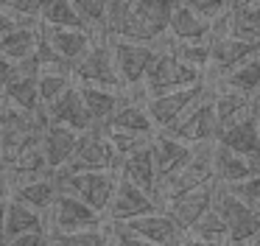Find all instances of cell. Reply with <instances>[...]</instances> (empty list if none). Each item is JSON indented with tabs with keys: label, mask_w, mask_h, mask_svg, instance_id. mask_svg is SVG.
Masks as SVG:
<instances>
[{
	"label": "cell",
	"mask_w": 260,
	"mask_h": 246,
	"mask_svg": "<svg viewBox=\"0 0 260 246\" xmlns=\"http://www.w3.org/2000/svg\"><path fill=\"white\" fill-rule=\"evenodd\" d=\"M171 0H132L126 11L123 28L112 42H137V45H157L168 34Z\"/></svg>",
	"instance_id": "6da1fadb"
},
{
	"label": "cell",
	"mask_w": 260,
	"mask_h": 246,
	"mask_svg": "<svg viewBox=\"0 0 260 246\" xmlns=\"http://www.w3.org/2000/svg\"><path fill=\"white\" fill-rule=\"evenodd\" d=\"M154 48H157V56H154L151 67H148L146 78H143V93H146V98L176 93V89H185V87H196V84L204 81L202 73L187 67V65H182V62L168 50L165 42H157Z\"/></svg>",
	"instance_id": "7a4b0ae2"
},
{
	"label": "cell",
	"mask_w": 260,
	"mask_h": 246,
	"mask_svg": "<svg viewBox=\"0 0 260 246\" xmlns=\"http://www.w3.org/2000/svg\"><path fill=\"white\" fill-rule=\"evenodd\" d=\"M56 188L59 193H68L79 199L84 207L107 218L109 201H112L115 184H118V173L115 171H101V173H56Z\"/></svg>",
	"instance_id": "3957f363"
},
{
	"label": "cell",
	"mask_w": 260,
	"mask_h": 246,
	"mask_svg": "<svg viewBox=\"0 0 260 246\" xmlns=\"http://www.w3.org/2000/svg\"><path fill=\"white\" fill-rule=\"evenodd\" d=\"M159 134H168V137L179 140V143H187V145L215 143L218 134H221V123H218V115H215V106H213V87L207 84L202 98H199L168 132H159Z\"/></svg>",
	"instance_id": "277c9868"
},
{
	"label": "cell",
	"mask_w": 260,
	"mask_h": 246,
	"mask_svg": "<svg viewBox=\"0 0 260 246\" xmlns=\"http://www.w3.org/2000/svg\"><path fill=\"white\" fill-rule=\"evenodd\" d=\"M98 227H104V218L68 193H59L53 199L51 210L45 212L48 238H62V235H76V232H87V229H98Z\"/></svg>",
	"instance_id": "5b68a950"
},
{
	"label": "cell",
	"mask_w": 260,
	"mask_h": 246,
	"mask_svg": "<svg viewBox=\"0 0 260 246\" xmlns=\"http://www.w3.org/2000/svg\"><path fill=\"white\" fill-rule=\"evenodd\" d=\"M70 76H73V84H79V87H98V89H112V93L123 89L118 70H115L109 42H92V48L70 67Z\"/></svg>",
	"instance_id": "8992f818"
},
{
	"label": "cell",
	"mask_w": 260,
	"mask_h": 246,
	"mask_svg": "<svg viewBox=\"0 0 260 246\" xmlns=\"http://www.w3.org/2000/svg\"><path fill=\"white\" fill-rule=\"evenodd\" d=\"M101 171H115L118 173V160L115 151L109 145L107 134L92 129V132L79 134V145H76L73 160L68 162V168L59 173H101ZM56 176V173H53Z\"/></svg>",
	"instance_id": "52a82bcc"
},
{
	"label": "cell",
	"mask_w": 260,
	"mask_h": 246,
	"mask_svg": "<svg viewBox=\"0 0 260 246\" xmlns=\"http://www.w3.org/2000/svg\"><path fill=\"white\" fill-rule=\"evenodd\" d=\"M213 207L218 210L221 221H224V227H226V240H230V246H241L260 232V216L254 210H249L241 199H235L226 188H215Z\"/></svg>",
	"instance_id": "ba28073f"
},
{
	"label": "cell",
	"mask_w": 260,
	"mask_h": 246,
	"mask_svg": "<svg viewBox=\"0 0 260 246\" xmlns=\"http://www.w3.org/2000/svg\"><path fill=\"white\" fill-rule=\"evenodd\" d=\"M207 89V81L196 84V87H185L176 89V93H165V95H154V98H146V112L154 123V132H168L193 104L204 95Z\"/></svg>",
	"instance_id": "9c48e42d"
},
{
	"label": "cell",
	"mask_w": 260,
	"mask_h": 246,
	"mask_svg": "<svg viewBox=\"0 0 260 246\" xmlns=\"http://www.w3.org/2000/svg\"><path fill=\"white\" fill-rule=\"evenodd\" d=\"M260 53V45L254 42H243V39H235L230 34H221V37L210 39V67L204 73V81L215 84L226 76L230 70H235L238 65H243L246 59Z\"/></svg>",
	"instance_id": "30bf717a"
},
{
	"label": "cell",
	"mask_w": 260,
	"mask_h": 246,
	"mask_svg": "<svg viewBox=\"0 0 260 246\" xmlns=\"http://www.w3.org/2000/svg\"><path fill=\"white\" fill-rule=\"evenodd\" d=\"M112 62L118 70L120 87L123 89H140L148 67H151L157 48L154 45H137V42H109Z\"/></svg>",
	"instance_id": "8fae6325"
},
{
	"label": "cell",
	"mask_w": 260,
	"mask_h": 246,
	"mask_svg": "<svg viewBox=\"0 0 260 246\" xmlns=\"http://www.w3.org/2000/svg\"><path fill=\"white\" fill-rule=\"evenodd\" d=\"M107 132L137 134V137H154V123L146 112V93L140 89H120V106L112 115Z\"/></svg>",
	"instance_id": "7c38bea8"
},
{
	"label": "cell",
	"mask_w": 260,
	"mask_h": 246,
	"mask_svg": "<svg viewBox=\"0 0 260 246\" xmlns=\"http://www.w3.org/2000/svg\"><path fill=\"white\" fill-rule=\"evenodd\" d=\"M215 188H218V184L213 182V184H204V188L187 190V193H182V196H174V199L162 201V204H159V210H162L165 216L176 224V229L185 235L187 229H190L193 224H196L199 218H202L204 212L213 207Z\"/></svg>",
	"instance_id": "4fadbf2b"
},
{
	"label": "cell",
	"mask_w": 260,
	"mask_h": 246,
	"mask_svg": "<svg viewBox=\"0 0 260 246\" xmlns=\"http://www.w3.org/2000/svg\"><path fill=\"white\" fill-rule=\"evenodd\" d=\"M159 204L154 196L137 190L135 184L123 182L118 176V184H115V193H112V201H109V210H107V218L104 221H112V224H129L135 218H143V216H151L157 212Z\"/></svg>",
	"instance_id": "5bb4252c"
},
{
	"label": "cell",
	"mask_w": 260,
	"mask_h": 246,
	"mask_svg": "<svg viewBox=\"0 0 260 246\" xmlns=\"http://www.w3.org/2000/svg\"><path fill=\"white\" fill-rule=\"evenodd\" d=\"M254 112L246 115L243 120L221 129V134H218L215 143H218L221 148L232 151V154L243 157V160H249L252 165L260 168V129H257V115H254Z\"/></svg>",
	"instance_id": "9a60e30c"
},
{
	"label": "cell",
	"mask_w": 260,
	"mask_h": 246,
	"mask_svg": "<svg viewBox=\"0 0 260 246\" xmlns=\"http://www.w3.org/2000/svg\"><path fill=\"white\" fill-rule=\"evenodd\" d=\"M148 151H151L154 171H157V182L159 184L168 182L171 176H176V173L187 165V160L193 157V145L179 143V140L168 137V134H154Z\"/></svg>",
	"instance_id": "2e32d148"
},
{
	"label": "cell",
	"mask_w": 260,
	"mask_h": 246,
	"mask_svg": "<svg viewBox=\"0 0 260 246\" xmlns=\"http://www.w3.org/2000/svg\"><path fill=\"white\" fill-rule=\"evenodd\" d=\"M40 42L62 62L64 67H73L87 50L92 48V37L84 31H62V28L40 25Z\"/></svg>",
	"instance_id": "e0dca14e"
},
{
	"label": "cell",
	"mask_w": 260,
	"mask_h": 246,
	"mask_svg": "<svg viewBox=\"0 0 260 246\" xmlns=\"http://www.w3.org/2000/svg\"><path fill=\"white\" fill-rule=\"evenodd\" d=\"M42 112H45V117H48V126H64L76 134L92 132V120H90V115H87V106H84V101H81V93H79L76 84L53 106H48V109H42Z\"/></svg>",
	"instance_id": "ac0fdd59"
},
{
	"label": "cell",
	"mask_w": 260,
	"mask_h": 246,
	"mask_svg": "<svg viewBox=\"0 0 260 246\" xmlns=\"http://www.w3.org/2000/svg\"><path fill=\"white\" fill-rule=\"evenodd\" d=\"M213 28L187 6V0L171 3V17H168V34L171 42H204L210 39Z\"/></svg>",
	"instance_id": "d6986e66"
},
{
	"label": "cell",
	"mask_w": 260,
	"mask_h": 246,
	"mask_svg": "<svg viewBox=\"0 0 260 246\" xmlns=\"http://www.w3.org/2000/svg\"><path fill=\"white\" fill-rule=\"evenodd\" d=\"M76 145H79V134L76 132H70L64 126H48L42 132V140H40V148H42V157H45L48 171L51 173L64 171L68 162L76 154Z\"/></svg>",
	"instance_id": "ffe728a7"
},
{
	"label": "cell",
	"mask_w": 260,
	"mask_h": 246,
	"mask_svg": "<svg viewBox=\"0 0 260 246\" xmlns=\"http://www.w3.org/2000/svg\"><path fill=\"white\" fill-rule=\"evenodd\" d=\"M126 227L143 240V243H151V246H179L185 235L176 229V224L165 216L162 210L151 212V216H143V218H135L129 221Z\"/></svg>",
	"instance_id": "44dd1931"
},
{
	"label": "cell",
	"mask_w": 260,
	"mask_h": 246,
	"mask_svg": "<svg viewBox=\"0 0 260 246\" xmlns=\"http://www.w3.org/2000/svg\"><path fill=\"white\" fill-rule=\"evenodd\" d=\"M257 173H260V168L252 165L249 160L221 148L218 143L213 145V179L218 188H235V184L257 176Z\"/></svg>",
	"instance_id": "7402d4cb"
},
{
	"label": "cell",
	"mask_w": 260,
	"mask_h": 246,
	"mask_svg": "<svg viewBox=\"0 0 260 246\" xmlns=\"http://www.w3.org/2000/svg\"><path fill=\"white\" fill-rule=\"evenodd\" d=\"M118 176L123 179V182L135 184L137 190H143V193H148V196L157 199L159 182H157V171H154V160H151V151H148V148L137 151V154L129 157V160L120 162Z\"/></svg>",
	"instance_id": "603a6c76"
},
{
	"label": "cell",
	"mask_w": 260,
	"mask_h": 246,
	"mask_svg": "<svg viewBox=\"0 0 260 246\" xmlns=\"http://www.w3.org/2000/svg\"><path fill=\"white\" fill-rule=\"evenodd\" d=\"M210 87H213V106H215L221 129L232 126V123L243 120L246 115L254 112V101L249 95H241L230 87H221V84H210Z\"/></svg>",
	"instance_id": "cb8c5ba5"
},
{
	"label": "cell",
	"mask_w": 260,
	"mask_h": 246,
	"mask_svg": "<svg viewBox=\"0 0 260 246\" xmlns=\"http://www.w3.org/2000/svg\"><path fill=\"white\" fill-rule=\"evenodd\" d=\"M79 87V84H76ZM81 101L87 106V115L92 120V129L98 132H107L112 115L120 106V93H112V89H98V87H79Z\"/></svg>",
	"instance_id": "d4e9b609"
},
{
	"label": "cell",
	"mask_w": 260,
	"mask_h": 246,
	"mask_svg": "<svg viewBox=\"0 0 260 246\" xmlns=\"http://www.w3.org/2000/svg\"><path fill=\"white\" fill-rule=\"evenodd\" d=\"M224 34L260 45V3H230Z\"/></svg>",
	"instance_id": "484cf974"
},
{
	"label": "cell",
	"mask_w": 260,
	"mask_h": 246,
	"mask_svg": "<svg viewBox=\"0 0 260 246\" xmlns=\"http://www.w3.org/2000/svg\"><path fill=\"white\" fill-rule=\"evenodd\" d=\"M56 196H59L56 179H53V176H42V179H34V182H25V184H20V188H14L9 199L20 201V204L31 207L34 212L45 216V212L51 210V204H53Z\"/></svg>",
	"instance_id": "4316f807"
},
{
	"label": "cell",
	"mask_w": 260,
	"mask_h": 246,
	"mask_svg": "<svg viewBox=\"0 0 260 246\" xmlns=\"http://www.w3.org/2000/svg\"><path fill=\"white\" fill-rule=\"evenodd\" d=\"M31 232H45V216H40V212H34L31 207L20 204L14 199H6L3 238H17V235H31Z\"/></svg>",
	"instance_id": "83f0119b"
},
{
	"label": "cell",
	"mask_w": 260,
	"mask_h": 246,
	"mask_svg": "<svg viewBox=\"0 0 260 246\" xmlns=\"http://www.w3.org/2000/svg\"><path fill=\"white\" fill-rule=\"evenodd\" d=\"M37 42H40V25L37 28L17 25L0 37V56L9 59L12 65H20V62L31 59L37 53Z\"/></svg>",
	"instance_id": "f1b7e54d"
},
{
	"label": "cell",
	"mask_w": 260,
	"mask_h": 246,
	"mask_svg": "<svg viewBox=\"0 0 260 246\" xmlns=\"http://www.w3.org/2000/svg\"><path fill=\"white\" fill-rule=\"evenodd\" d=\"M215 84L230 87V89H235V93H241V95H249V98L254 101V95H257V89H260V53L252 56V59H246L243 65H238L235 70H230L221 81H215Z\"/></svg>",
	"instance_id": "f546056e"
},
{
	"label": "cell",
	"mask_w": 260,
	"mask_h": 246,
	"mask_svg": "<svg viewBox=\"0 0 260 246\" xmlns=\"http://www.w3.org/2000/svg\"><path fill=\"white\" fill-rule=\"evenodd\" d=\"M76 14L81 20L84 34H90L92 42H109L107 39V3L104 0H73Z\"/></svg>",
	"instance_id": "4dcf8cb0"
},
{
	"label": "cell",
	"mask_w": 260,
	"mask_h": 246,
	"mask_svg": "<svg viewBox=\"0 0 260 246\" xmlns=\"http://www.w3.org/2000/svg\"><path fill=\"white\" fill-rule=\"evenodd\" d=\"M40 25L62 28V31H84V28H81L79 14H76L73 0H48V3H42Z\"/></svg>",
	"instance_id": "1f68e13d"
},
{
	"label": "cell",
	"mask_w": 260,
	"mask_h": 246,
	"mask_svg": "<svg viewBox=\"0 0 260 246\" xmlns=\"http://www.w3.org/2000/svg\"><path fill=\"white\" fill-rule=\"evenodd\" d=\"M70 87H73V76H70V70H40V76H37L40 109L53 106Z\"/></svg>",
	"instance_id": "d6a6232c"
},
{
	"label": "cell",
	"mask_w": 260,
	"mask_h": 246,
	"mask_svg": "<svg viewBox=\"0 0 260 246\" xmlns=\"http://www.w3.org/2000/svg\"><path fill=\"white\" fill-rule=\"evenodd\" d=\"M185 238L204 240V243L230 246V240H226V227H224V221H221V216H218V210H215V207H210V210L204 212V216L199 218L190 229H187Z\"/></svg>",
	"instance_id": "836d02e7"
},
{
	"label": "cell",
	"mask_w": 260,
	"mask_h": 246,
	"mask_svg": "<svg viewBox=\"0 0 260 246\" xmlns=\"http://www.w3.org/2000/svg\"><path fill=\"white\" fill-rule=\"evenodd\" d=\"M0 9L12 17L14 25H23V28H37L40 25V14H42L40 0H3Z\"/></svg>",
	"instance_id": "e575fe53"
},
{
	"label": "cell",
	"mask_w": 260,
	"mask_h": 246,
	"mask_svg": "<svg viewBox=\"0 0 260 246\" xmlns=\"http://www.w3.org/2000/svg\"><path fill=\"white\" fill-rule=\"evenodd\" d=\"M104 134H107L109 145H112V151H115L118 168H120V162L129 160L132 154H137V151L151 145V137H137V134H120V132H104Z\"/></svg>",
	"instance_id": "d590c367"
},
{
	"label": "cell",
	"mask_w": 260,
	"mask_h": 246,
	"mask_svg": "<svg viewBox=\"0 0 260 246\" xmlns=\"http://www.w3.org/2000/svg\"><path fill=\"white\" fill-rule=\"evenodd\" d=\"M187 6H190V9L196 11L210 28H213L215 22L230 11V3H224V0H187ZM210 37H213V34H210Z\"/></svg>",
	"instance_id": "8d00e7d4"
},
{
	"label": "cell",
	"mask_w": 260,
	"mask_h": 246,
	"mask_svg": "<svg viewBox=\"0 0 260 246\" xmlns=\"http://www.w3.org/2000/svg\"><path fill=\"white\" fill-rule=\"evenodd\" d=\"M226 190H230L235 199H241L249 210H254L260 216V173L252 179H246V182H241V184H235V188H226Z\"/></svg>",
	"instance_id": "74e56055"
},
{
	"label": "cell",
	"mask_w": 260,
	"mask_h": 246,
	"mask_svg": "<svg viewBox=\"0 0 260 246\" xmlns=\"http://www.w3.org/2000/svg\"><path fill=\"white\" fill-rule=\"evenodd\" d=\"M59 246H101L104 243V227L98 229H87V232H76V235H62L53 238Z\"/></svg>",
	"instance_id": "f35d334b"
},
{
	"label": "cell",
	"mask_w": 260,
	"mask_h": 246,
	"mask_svg": "<svg viewBox=\"0 0 260 246\" xmlns=\"http://www.w3.org/2000/svg\"><path fill=\"white\" fill-rule=\"evenodd\" d=\"M48 240L45 232H31V235H17V238H3L0 246H42Z\"/></svg>",
	"instance_id": "ab89813d"
},
{
	"label": "cell",
	"mask_w": 260,
	"mask_h": 246,
	"mask_svg": "<svg viewBox=\"0 0 260 246\" xmlns=\"http://www.w3.org/2000/svg\"><path fill=\"white\" fill-rule=\"evenodd\" d=\"M14 76H17V65H12L9 59H3V56H0V89L9 87V84L14 81Z\"/></svg>",
	"instance_id": "60d3db41"
},
{
	"label": "cell",
	"mask_w": 260,
	"mask_h": 246,
	"mask_svg": "<svg viewBox=\"0 0 260 246\" xmlns=\"http://www.w3.org/2000/svg\"><path fill=\"white\" fill-rule=\"evenodd\" d=\"M12 28H17V25H14V20H12V17H9L3 9H0V37H3V34H9Z\"/></svg>",
	"instance_id": "b9f144b4"
},
{
	"label": "cell",
	"mask_w": 260,
	"mask_h": 246,
	"mask_svg": "<svg viewBox=\"0 0 260 246\" xmlns=\"http://www.w3.org/2000/svg\"><path fill=\"white\" fill-rule=\"evenodd\" d=\"M179 246H218V243H204V240H193V238H182Z\"/></svg>",
	"instance_id": "7bdbcfd3"
},
{
	"label": "cell",
	"mask_w": 260,
	"mask_h": 246,
	"mask_svg": "<svg viewBox=\"0 0 260 246\" xmlns=\"http://www.w3.org/2000/svg\"><path fill=\"white\" fill-rule=\"evenodd\" d=\"M3 218H6V199H0V240H3Z\"/></svg>",
	"instance_id": "ee69618b"
},
{
	"label": "cell",
	"mask_w": 260,
	"mask_h": 246,
	"mask_svg": "<svg viewBox=\"0 0 260 246\" xmlns=\"http://www.w3.org/2000/svg\"><path fill=\"white\" fill-rule=\"evenodd\" d=\"M241 246H260V232H257V235H254V238H249V240H246V243H241Z\"/></svg>",
	"instance_id": "f6af8a7d"
},
{
	"label": "cell",
	"mask_w": 260,
	"mask_h": 246,
	"mask_svg": "<svg viewBox=\"0 0 260 246\" xmlns=\"http://www.w3.org/2000/svg\"><path fill=\"white\" fill-rule=\"evenodd\" d=\"M42 246H59V243H56V240H53V238H48V240H45V243H42Z\"/></svg>",
	"instance_id": "bcb514c9"
},
{
	"label": "cell",
	"mask_w": 260,
	"mask_h": 246,
	"mask_svg": "<svg viewBox=\"0 0 260 246\" xmlns=\"http://www.w3.org/2000/svg\"><path fill=\"white\" fill-rule=\"evenodd\" d=\"M254 106L260 109V89H257V95H254Z\"/></svg>",
	"instance_id": "7dc6e473"
},
{
	"label": "cell",
	"mask_w": 260,
	"mask_h": 246,
	"mask_svg": "<svg viewBox=\"0 0 260 246\" xmlns=\"http://www.w3.org/2000/svg\"><path fill=\"white\" fill-rule=\"evenodd\" d=\"M254 109H257V106H254ZM254 115H257V129H260V109H257V112H254Z\"/></svg>",
	"instance_id": "c3c4849f"
}]
</instances>
